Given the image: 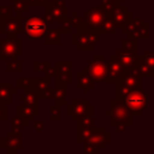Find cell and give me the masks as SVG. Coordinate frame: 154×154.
<instances>
[{"label":"cell","instance_id":"25","mask_svg":"<svg viewBox=\"0 0 154 154\" xmlns=\"http://www.w3.org/2000/svg\"><path fill=\"white\" fill-rule=\"evenodd\" d=\"M6 63V71L7 72H22L23 71V61L18 58L8 59Z\"/></svg>","mask_w":154,"mask_h":154},{"label":"cell","instance_id":"2","mask_svg":"<svg viewBox=\"0 0 154 154\" xmlns=\"http://www.w3.org/2000/svg\"><path fill=\"white\" fill-rule=\"evenodd\" d=\"M149 95L146 94L142 89L134 90L122 97L124 105L129 108L132 116L141 117L146 109H148L149 105Z\"/></svg>","mask_w":154,"mask_h":154},{"label":"cell","instance_id":"22","mask_svg":"<svg viewBox=\"0 0 154 154\" xmlns=\"http://www.w3.org/2000/svg\"><path fill=\"white\" fill-rule=\"evenodd\" d=\"M17 117L23 122L24 124V128L29 125V122H32L34 118L36 117L35 116V112L32 108L25 106V105H18L17 106Z\"/></svg>","mask_w":154,"mask_h":154},{"label":"cell","instance_id":"31","mask_svg":"<svg viewBox=\"0 0 154 154\" xmlns=\"http://www.w3.org/2000/svg\"><path fill=\"white\" fill-rule=\"evenodd\" d=\"M28 8H29L28 0H13L12 11H14L16 13H24L28 11Z\"/></svg>","mask_w":154,"mask_h":154},{"label":"cell","instance_id":"20","mask_svg":"<svg viewBox=\"0 0 154 154\" xmlns=\"http://www.w3.org/2000/svg\"><path fill=\"white\" fill-rule=\"evenodd\" d=\"M94 85H95V82H94L93 77L84 69H82L81 71L77 72V88L82 89L84 95L88 94L89 89L94 88Z\"/></svg>","mask_w":154,"mask_h":154},{"label":"cell","instance_id":"41","mask_svg":"<svg viewBox=\"0 0 154 154\" xmlns=\"http://www.w3.org/2000/svg\"><path fill=\"white\" fill-rule=\"evenodd\" d=\"M34 122V130L35 132H43L46 125H45V120H32Z\"/></svg>","mask_w":154,"mask_h":154},{"label":"cell","instance_id":"12","mask_svg":"<svg viewBox=\"0 0 154 154\" xmlns=\"http://www.w3.org/2000/svg\"><path fill=\"white\" fill-rule=\"evenodd\" d=\"M23 132L20 131H7L6 136L1 137L0 147L6 150L8 154H16L19 149L23 148Z\"/></svg>","mask_w":154,"mask_h":154},{"label":"cell","instance_id":"15","mask_svg":"<svg viewBox=\"0 0 154 154\" xmlns=\"http://www.w3.org/2000/svg\"><path fill=\"white\" fill-rule=\"evenodd\" d=\"M66 0H47L43 5L45 12H49L55 23H60L63 20L64 17H66L67 14V10H66Z\"/></svg>","mask_w":154,"mask_h":154},{"label":"cell","instance_id":"14","mask_svg":"<svg viewBox=\"0 0 154 154\" xmlns=\"http://www.w3.org/2000/svg\"><path fill=\"white\" fill-rule=\"evenodd\" d=\"M125 72L126 71H125L124 66L122 65V63L118 60V58L116 55H111L107 61V73L102 82L117 83L118 81L122 79V77L124 76Z\"/></svg>","mask_w":154,"mask_h":154},{"label":"cell","instance_id":"32","mask_svg":"<svg viewBox=\"0 0 154 154\" xmlns=\"http://www.w3.org/2000/svg\"><path fill=\"white\" fill-rule=\"evenodd\" d=\"M60 30H61V34H71L72 30H73V26H72V20H71V17H64L63 20L60 22Z\"/></svg>","mask_w":154,"mask_h":154},{"label":"cell","instance_id":"49","mask_svg":"<svg viewBox=\"0 0 154 154\" xmlns=\"http://www.w3.org/2000/svg\"><path fill=\"white\" fill-rule=\"evenodd\" d=\"M11 1H13V0H11Z\"/></svg>","mask_w":154,"mask_h":154},{"label":"cell","instance_id":"1","mask_svg":"<svg viewBox=\"0 0 154 154\" xmlns=\"http://www.w3.org/2000/svg\"><path fill=\"white\" fill-rule=\"evenodd\" d=\"M105 116L109 117V126L114 128L118 124H125L128 128L132 126V114L129 108L124 105L120 97H114L109 100V107L106 109Z\"/></svg>","mask_w":154,"mask_h":154},{"label":"cell","instance_id":"10","mask_svg":"<svg viewBox=\"0 0 154 154\" xmlns=\"http://www.w3.org/2000/svg\"><path fill=\"white\" fill-rule=\"evenodd\" d=\"M83 69L93 77L95 83L102 82L107 73V63L103 55H94Z\"/></svg>","mask_w":154,"mask_h":154},{"label":"cell","instance_id":"35","mask_svg":"<svg viewBox=\"0 0 154 154\" xmlns=\"http://www.w3.org/2000/svg\"><path fill=\"white\" fill-rule=\"evenodd\" d=\"M82 146H83V153H84V154H99V152H100V150H99L93 143H90L89 141L82 143Z\"/></svg>","mask_w":154,"mask_h":154},{"label":"cell","instance_id":"19","mask_svg":"<svg viewBox=\"0 0 154 154\" xmlns=\"http://www.w3.org/2000/svg\"><path fill=\"white\" fill-rule=\"evenodd\" d=\"M116 57L122 63V65L124 66V69H125L126 72L130 71L135 66L136 60H137V53H131V52L124 51L122 48L116 51Z\"/></svg>","mask_w":154,"mask_h":154},{"label":"cell","instance_id":"44","mask_svg":"<svg viewBox=\"0 0 154 154\" xmlns=\"http://www.w3.org/2000/svg\"><path fill=\"white\" fill-rule=\"evenodd\" d=\"M46 1H47V0H28L29 6H35V7H37V6H43Z\"/></svg>","mask_w":154,"mask_h":154},{"label":"cell","instance_id":"33","mask_svg":"<svg viewBox=\"0 0 154 154\" xmlns=\"http://www.w3.org/2000/svg\"><path fill=\"white\" fill-rule=\"evenodd\" d=\"M35 77H18L17 79V88L25 89V88H32Z\"/></svg>","mask_w":154,"mask_h":154},{"label":"cell","instance_id":"24","mask_svg":"<svg viewBox=\"0 0 154 154\" xmlns=\"http://www.w3.org/2000/svg\"><path fill=\"white\" fill-rule=\"evenodd\" d=\"M66 95V85H55V88H53V100L57 105L65 106L67 103Z\"/></svg>","mask_w":154,"mask_h":154},{"label":"cell","instance_id":"29","mask_svg":"<svg viewBox=\"0 0 154 154\" xmlns=\"http://www.w3.org/2000/svg\"><path fill=\"white\" fill-rule=\"evenodd\" d=\"M116 31H117V28L113 23V19H112L111 14L106 13V17H105V20H103V24H102L101 34H116Z\"/></svg>","mask_w":154,"mask_h":154},{"label":"cell","instance_id":"42","mask_svg":"<svg viewBox=\"0 0 154 154\" xmlns=\"http://www.w3.org/2000/svg\"><path fill=\"white\" fill-rule=\"evenodd\" d=\"M54 72H55V67L48 65V66L45 69V71H43V75H45L43 77L47 78V79H51L52 77H54Z\"/></svg>","mask_w":154,"mask_h":154},{"label":"cell","instance_id":"3","mask_svg":"<svg viewBox=\"0 0 154 154\" xmlns=\"http://www.w3.org/2000/svg\"><path fill=\"white\" fill-rule=\"evenodd\" d=\"M142 88H143V77L131 71H128L124 73L122 79L116 83V96L122 99L124 95Z\"/></svg>","mask_w":154,"mask_h":154},{"label":"cell","instance_id":"38","mask_svg":"<svg viewBox=\"0 0 154 154\" xmlns=\"http://www.w3.org/2000/svg\"><path fill=\"white\" fill-rule=\"evenodd\" d=\"M142 57L143 59L150 65V66H154V53L152 51H148V49H144L142 52Z\"/></svg>","mask_w":154,"mask_h":154},{"label":"cell","instance_id":"45","mask_svg":"<svg viewBox=\"0 0 154 154\" xmlns=\"http://www.w3.org/2000/svg\"><path fill=\"white\" fill-rule=\"evenodd\" d=\"M43 19H45V22L49 25V24H52V23H54V18H53V16L49 13V12H45V16L42 17Z\"/></svg>","mask_w":154,"mask_h":154},{"label":"cell","instance_id":"37","mask_svg":"<svg viewBox=\"0 0 154 154\" xmlns=\"http://www.w3.org/2000/svg\"><path fill=\"white\" fill-rule=\"evenodd\" d=\"M11 128H12V131H20L22 128H24V124L23 122L16 116L11 119Z\"/></svg>","mask_w":154,"mask_h":154},{"label":"cell","instance_id":"26","mask_svg":"<svg viewBox=\"0 0 154 154\" xmlns=\"http://www.w3.org/2000/svg\"><path fill=\"white\" fill-rule=\"evenodd\" d=\"M137 40L135 38H130V37H126V38H122L120 41V48L124 49V51H128V52H131V53H137Z\"/></svg>","mask_w":154,"mask_h":154},{"label":"cell","instance_id":"13","mask_svg":"<svg viewBox=\"0 0 154 154\" xmlns=\"http://www.w3.org/2000/svg\"><path fill=\"white\" fill-rule=\"evenodd\" d=\"M55 85H67L72 82V61L71 60H57L55 61Z\"/></svg>","mask_w":154,"mask_h":154},{"label":"cell","instance_id":"39","mask_svg":"<svg viewBox=\"0 0 154 154\" xmlns=\"http://www.w3.org/2000/svg\"><path fill=\"white\" fill-rule=\"evenodd\" d=\"M12 12H13V11H12V7L6 6V5L0 6V19L11 17V16H12Z\"/></svg>","mask_w":154,"mask_h":154},{"label":"cell","instance_id":"8","mask_svg":"<svg viewBox=\"0 0 154 154\" xmlns=\"http://www.w3.org/2000/svg\"><path fill=\"white\" fill-rule=\"evenodd\" d=\"M66 114L71 118L72 122H78L82 118L87 116L94 114V106L89 103L88 97H84L82 100L72 99L71 103L66 106Z\"/></svg>","mask_w":154,"mask_h":154},{"label":"cell","instance_id":"34","mask_svg":"<svg viewBox=\"0 0 154 154\" xmlns=\"http://www.w3.org/2000/svg\"><path fill=\"white\" fill-rule=\"evenodd\" d=\"M48 65H51V61L49 60H45V61H38V60H35L34 63H32V70H34V72H43L45 71V69L48 66Z\"/></svg>","mask_w":154,"mask_h":154},{"label":"cell","instance_id":"46","mask_svg":"<svg viewBox=\"0 0 154 154\" xmlns=\"http://www.w3.org/2000/svg\"><path fill=\"white\" fill-rule=\"evenodd\" d=\"M112 1H114L116 4H118V2H123V1H125V0H112Z\"/></svg>","mask_w":154,"mask_h":154},{"label":"cell","instance_id":"47","mask_svg":"<svg viewBox=\"0 0 154 154\" xmlns=\"http://www.w3.org/2000/svg\"><path fill=\"white\" fill-rule=\"evenodd\" d=\"M2 35V29H1V25H0V36Z\"/></svg>","mask_w":154,"mask_h":154},{"label":"cell","instance_id":"5","mask_svg":"<svg viewBox=\"0 0 154 154\" xmlns=\"http://www.w3.org/2000/svg\"><path fill=\"white\" fill-rule=\"evenodd\" d=\"M122 32L125 34L126 37L135 40H147L149 36V23L143 20L142 18H130L122 28Z\"/></svg>","mask_w":154,"mask_h":154},{"label":"cell","instance_id":"21","mask_svg":"<svg viewBox=\"0 0 154 154\" xmlns=\"http://www.w3.org/2000/svg\"><path fill=\"white\" fill-rule=\"evenodd\" d=\"M46 46H58L61 43V30L60 28H47L45 37L42 38Z\"/></svg>","mask_w":154,"mask_h":154},{"label":"cell","instance_id":"17","mask_svg":"<svg viewBox=\"0 0 154 154\" xmlns=\"http://www.w3.org/2000/svg\"><path fill=\"white\" fill-rule=\"evenodd\" d=\"M111 17L113 19V23H114L116 28L120 29L130 18H132V12L129 11L126 8V6L122 5V2H118L113 7V10L111 12Z\"/></svg>","mask_w":154,"mask_h":154},{"label":"cell","instance_id":"48","mask_svg":"<svg viewBox=\"0 0 154 154\" xmlns=\"http://www.w3.org/2000/svg\"><path fill=\"white\" fill-rule=\"evenodd\" d=\"M0 71H1V61H0Z\"/></svg>","mask_w":154,"mask_h":154},{"label":"cell","instance_id":"43","mask_svg":"<svg viewBox=\"0 0 154 154\" xmlns=\"http://www.w3.org/2000/svg\"><path fill=\"white\" fill-rule=\"evenodd\" d=\"M7 119V111L6 105L0 100V122H5Z\"/></svg>","mask_w":154,"mask_h":154},{"label":"cell","instance_id":"11","mask_svg":"<svg viewBox=\"0 0 154 154\" xmlns=\"http://www.w3.org/2000/svg\"><path fill=\"white\" fill-rule=\"evenodd\" d=\"M23 13H16V17L11 16L0 19L2 34H5L6 37H18V35L23 32Z\"/></svg>","mask_w":154,"mask_h":154},{"label":"cell","instance_id":"23","mask_svg":"<svg viewBox=\"0 0 154 154\" xmlns=\"http://www.w3.org/2000/svg\"><path fill=\"white\" fill-rule=\"evenodd\" d=\"M12 84L8 82H0V100L6 106L12 103Z\"/></svg>","mask_w":154,"mask_h":154},{"label":"cell","instance_id":"7","mask_svg":"<svg viewBox=\"0 0 154 154\" xmlns=\"http://www.w3.org/2000/svg\"><path fill=\"white\" fill-rule=\"evenodd\" d=\"M23 55V40L18 37H6L0 40V61H6Z\"/></svg>","mask_w":154,"mask_h":154},{"label":"cell","instance_id":"40","mask_svg":"<svg viewBox=\"0 0 154 154\" xmlns=\"http://www.w3.org/2000/svg\"><path fill=\"white\" fill-rule=\"evenodd\" d=\"M40 100H53V88L48 87V88L40 95Z\"/></svg>","mask_w":154,"mask_h":154},{"label":"cell","instance_id":"6","mask_svg":"<svg viewBox=\"0 0 154 154\" xmlns=\"http://www.w3.org/2000/svg\"><path fill=\"white\" fill-rule=\"evenodd\" d=\"M48 24L42 17H26L23 19V32L30 40H41L45 37Z\"/></svg>","mask_w":154,"mask_h":154},{"label":"cell","instance_id":"36","mask_svg":"<svg viewBox=\"0 0 154 154\" xmlns=\"http://www.w3.org/2000/svg\"><path fill=\"white\" fill-rule=\"evenodd\" d=\"M114 5H116V2L112 1V0H101V4H100L101 8H102L107 14H111V12H112Z\"/></svg>","mask_w":154,"mask_h":154},{"label":"cell","instance_id":"27","mask_svg":"<svg viewBox=\"0 0 154 154\" xmlns=\"http://www.w3.org/2000/svg\"><path fill=\"white\" fill-rule=\"evenodd\" d=\"M51 85V79H47V78H34V84H32V88L37 91L38 94V97L40 95Z\"/></svg>","mask_w":154,"mask_h":154},{"label":"cell","instance_id":"9","mask_svg":"<svg viewBox=\"0 0 154 154\" xmlns=\"http://www.w3.org/2000/svg\"><path fill=\"white\" fill-rule=\"evenodd\" d=\"M71 42L78 51H93L99 43V34L93 31L71 32Z\"/></svg>","mask_w":154,"mask_h":154},{"label":"cell","instance_id":"28","mask_svg":"<svg viewBox=\"0 0 154 154\" xmlns=\"http://www.w3.org/2000/svg\"><path fill=\"white\" fill-rule=\"evenodd\" d=\"M91 130L93 126H77V141L78 143H84L89 140L90 135H91Z\"/></svg>","mask_w":154,"mask_h":154},{"label":"cell","instance_id":"4","mask_svg":"<svg viewBox=\"0 0 154 154\" xmlns=\"http://www.w3.org/2000/svg\"><path fill=\"white\" fill-rule=\"evenodd\" d=\"M84 25H85V31H93L97 32L99 35L101 34L102 30V24L106 17V12L101 8V6H93L81 13Z\"/></svg>","mask_w":154,"mask_h":154},{"label":"cell","instance_id":"30","mask_svg":"<svg viewBox=\"0 0 154 154\" xmlns=\"http://www.w3.org/2000/svg\"><path fill=\"white\" fill-rule=\"evenodd\" d=\"M49 120L51 122H60L61 120V106L53 103L49 105Z\"/></svg>","mask_w":154,"mask_h":154},{"label":"cell","instance_id":"16","mask_svg":"<svg viewBox=\"0 0 154 154\" xmlns=\"http://www.w3.org/2000/svg\"><path fill=\"white\" fill-rule=\"evenodd\" d=\"M88 141L93 143L99 150H101L105 148L107 143L111 142V134L106 131L103 126H93L91 135Z\"/></svg>","mask_w":154,"mask_h":154},{"label":"cell","instance_id":"18","mask_svg":"<svg viewBox=\"0 0 154 154\" xmlns=\"http://www.w3.org/2000/svg\"><path fill=\"white\" fill-rule=\"evenodd\" d=\"M22 91H23L22 93L23 105L32 108L35 112V116H38L40 114V97H38L37 91L34 88H25V89H22Z\"/></svg>","mask_w":154,"mask_h":154}]
</instances>
